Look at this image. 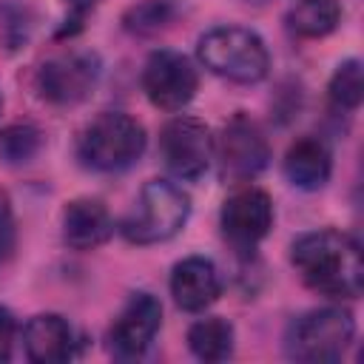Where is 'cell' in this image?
I'll return each instance as SVG.
<instances>
[{
    "mask_svg": "<svg viewBox=\"0 0 364 364\" xmlns=\"http://www.w3.org/2000/svg\"><path fill=\"white\" fill-rule=\"evenodd\" d=\"M327 94H330V102L336 108L355 111L361 105V100H364V68H361V63L358 60H344L333 71Z\"/></svg>",
    "mask_w": 364,
    "mask_h": 364,
    "instance_id": "d6986e66",
    "label": "cell"
},
{
    "mask_svg": "<svg viewBox=\"0 0 364 364\" xmlns=\"http://www.w3.org/2000/svg\"><path fill=\"white\" fill-rule=\"evenodd\" d=\"M247 3H267V0H247Z\"/></svg>",
    "mask_w": 364,
    "mask_h": 364,
    "instance_id": "cb8c5ba5",
    "label": "cell"
},
{
    "mask_svg": "<svg viewBox=\"0 0 364 364\" xmlns=\"http://www.w3.org/2000/svg\"><path fill=\"white\" fill-rule=\"evenodd\" d=\"M171 20H173V9L165 0H142V3L131 6L122 17L125 28L134 31V34H156Z\"/></svg>",
    "mask_w": 364,
    "mask_h": 364,
    "instance_id": "ffe728a7",
    "label": "cell"
},
{
    "mask_svg": "<svg viewBox=\"0 0 364 364\" xmlns=\"http://www.w3.org/2000/svg\"><path fill=\"white\" fill-rule=\"evenodd\" d=\"M142 88L151 105L162 111H182L199 91V74L185 54L159 48L145 60Z\"/></svg>",
    "mask_w": 364,
    "mask_h": 364,
    "instance_id": "9c48e42d",
    "label": "cell"
},
{
    "mask_svg": "<svg viewBox=\"0 0 364 364\" xmlns=\"http://www.w3.org/2000/svg\"><path fill=\"white\" fill-rule=\"evenodd\" d=\"M145 142H148L145 128L134 117L122 111H105L82 128L77 154L85 168L114 173L131 168L142 156Z\"/></svg>",
    "mask_w": 364,
    "mask_h": 364,
    "instance_id": "3957f363",
    "label": "cell"
},
{
    "mask_svg": "<svg viewBox=\"0 0 364 364\" xmlns=\"http://www.w3.org/2000/svg\"><path fill=\"white\" fill-rule=\"evenodd\" d=\"M162 304L151 293H134L108 330V347L117 358H139L156 338Z\"/></svg>",
    "mask_w": 364,
    "mask_h": 364,
    "instance_id": "8fae6325",
    "label": "cell"
},
{
    "mask_svg": "<svg viewBox=\"0 0 364 364\" xmlns=\"http://www.w3.org/2000/svg\"><path fill=\"white\" fill-rule=\"evenodd\" d=\"M191 213V199L168 179H151L139 191L134 210L122 219V236L134 245H156L176 236Z\"/></svg>",
    "mask_w": 364,
    "mask_h": 364,
    "instance_id": "5b68a950",
    "label": "cell"
},
{
    "mask_svg": "<svg viewBox=\"0 0 364 364\" xmlns=\"http://www.w3.org/2000/svg\"><path fill=\"white\" fill-rule=\"evenodd\" d=\"M219 293H222V276H219V270L210 259L188 256V259L173 264V270H171V296L182 310L199 313V310L210 307L219 299Z\"/></svg>",
    "mask_w": 364,
    "mask_h": 364,
    "instance_id": "7c38bea8",
    "label": "cell"
},
{
    "mask_svg": "<svg viewBox=\"0 0 364 364\" xmlns=\"http://www.w3.org/2000/svg\"><path fill=\"white\" fill-rule=\"evenodd\" d=\"M299 279L330 299H355L364 287V259L358 242L336 228L301 233L290 247Z\"/></svg>",
    "mask_w": 364,
    "mask_h": 364,
    "instance_id": "6da1fadb",
    "label": "cell"
},
{
    "mask_svg": "<svg viewBox=\"0 0 364 364\" xmlns=\"http://www.w3.org/2000/svg\"><path fill=\"white\" fill-rule=\"evenodd\" d=\"M196 54L210 74L242 85L264 80L270 68V54L264 40L242 26H216L205 31L196 43Z\"/></svg>",
    "mask_w": 364,
    "mask_h": 364,
    "instance_id": "7a4b0ae2",
    "label": "cell"
},
{
    "mask_svg": "<svg viewBox=\"0 0 364 364\" xmlns=\"http://www.w3.org/2000/svg\"><path fill=\"white\" fill-rule=\"evenodd\" d=\"M102 0H63V9H65V20H63V28H60V37H71L82 28L85 17L100 6Z\"/></svg>",
    "mask_w": 364,
    "mask_h": 364,
    "instance_id": "44dd1931",
    "label": "cell"
},
{
    "mask_svg": "<svg viewBox=\"0 0 364 364\" xmlns=\"http://www.w3.org/2000/svg\"><path fill=\"white\" fill-rule=\"evenodd\" d=\"M225 239L239 250H253L273 228V199L262 188H239L233 191L219 213Z\"/></svg>",
    "mask_w": 364,
    "mask_h": 364,
    "instance_id": "30bf717a",
    "label": "cell"
},
{
    "mask_svg": "<svg viewBox=\"0 0 364 364\" xmlns=\"http://www.w3.org/2000/svg\"><path fill=\"white\" fill-rule=\"evenodd\" d=\"M114 233L111 213L97 199H74L63 210V242L74 250H94Z\"/></svg>",
    "mask_w": 364,
    "mask_h": 364,
    "instance_id": "5bb4252c",
    "label": "cell"
},
{
    "mask_svg": "<svg viewBox=\"0 0 364 364\" xmlns=\"http://www.w3.org/2000/svg\"><path fill=\"white\" fill-rule=\"evenodd\" d=\"M100 80V57L91 51H68L40 65L34 85L37 94L51 105L82 102Z\"/></svg>",
    "mask_w": 364,
    "mask_h": 364,
    "instance_id": "ba28073f",
    "label": "cell"
},
{
    "mask_svg": "<svg viewBox=\"0 0 364 364\" xmlns=\"http://www.w3.org/2000/svg\"><path fill=\"white\" fill-rule=\"evenodd\" d=\"M355 321L344 307H318L307 310L290 321L284 333V353L307 364H333L341 361L353 344Z\"/></svg>",
    "mask_w": 364,
    "mask_h": 364,
    "instance_id": "277c9868",
    "label": "cell"
},
{
    "mask_svg": "<svg viewBox=\"0 0 364 364\" xmlns=\"http://www.w3.org/2000/svg\"><path fill=\"white\" fill-rule=\"evenodd\" d=\"M282 168L290 185L301 191H318L330 179L333 156H330V148L318 136H301L287 148Z\"/></svg>",
    "mask_w": 364,
    "mask_h": 364,
    "instance_id": "9a60e30c",
    "label": "cell"
},
{
    "mask_svg": "<svg viewBox=\"0 0 364 364\" xmlns=\"http://www.w3.org/2000/svg\"><path fill=\"white\" fill-rule=\"evenodd\" d=\"M233 341H236V333H233V324L228 318H219V316H210V318H199L191 330H188V347L196 358L202 361H225L233 355Z\"/></svg>",
    "mask_w": 364,
    "mask_h": 364,
    "instance_id": "e0dca14e",
    "label": "cell"
},
{
    "mask_svg": "<svg viewBox=\"0 0 364 364\" xmlns=\"http://www.w3.org/2000/svg\"><path fill=\"white\" fill-rule=\"evenodd\" d=\"M213 156L219 159V171L225 179L247 182L267 168L270 145L250 117L236 114L225 122L219 139H213Z\"/></svg>",
    "mask_w": 364,
    "mask_h": 364,
    "instance_id": "8992f818",
    "label": "cell"
},
{
    "mask_svg": "<svg viewBox=\"0 0 364 364\" xmlns=\"http://www.w3.org/2000/svg\"><path fill=\"white\" fill-rule=\"evenodd\" d=\"M23 347H26V355L37 364H63L74 358L77 338L71 324L63 316L40 313L28 318V324L23 327Z\"/></svg>",
    "mask_w": 364,
    "mask_h": 364,
    "instance_id": "4fadbf2b",
    "label": "cell"
},
{
    "mask_svg": "<svg viewBox=\"0 0 364 364\" xmlns=\"http://www.w3.org/2000/svg\"><path fill=\"white\" fill-rule=\"evenodd\" d=\"M341 23V6L338 0H299L287 11V26L293 34L318 40L336 31Z\"/></svg>",
    "mask_w": 364,
    "mask_h": 364,
    "instance_id": "2e32d148",
    "label": "cell"
},
{
    "mask_svg": "<svg viewBox=\"0 0 364 364\" xmlns=\"http://www.w3.org/2000/svg\"><path fill=\"white\" fill-rule=\"evenodd\" d=\"M43 148V131L34 122H11L0 131V159L6 165H26Z\"/></svg>",
    "mask_w": 364,
    "mask_h": 364,
    "instance_id": "ac0fdd59",
    "label": "cell"
},
{
    "mask_svg": "<svg viewBox=\"0 0 364 364\" xmlns=\"http://www.w3.org/2000/svg\"><path fill=\"white\" fill-rule=\"evenodd\" d=\"M11 247H14V219L9 205L0 199V259H6Z\"/></svg>",
    "mask_w": 364,
    "mask_h": 364,
    "instance_id": "603a6c76",
    "label": "cell"
},
{
    "mask_svg": "<svg viewBox=\"0 0 364 364\" xmlns=\"http://www.w3.org/2000/svg\"><path fill=\"white\" fill-rule=\"evenodd\" d=\"M159 154L176 179H199L213 159L210 128L196 117H173L162 125Z\"/></svg>",
    "mask_w": 364,
    "mask_h": 364,
    "instance_id": "52a82bcc",
    "label": "cell"
},
{
    "mask_svg": "<svg viewBox=\"0 0 364 364\" xmlns=\"http://www.w3.org/2000/svg\"><path fill=\"white\" fill-rule=\"evenodd\" d=\"M14 338H17V318L9 307H0V364L11 358Z\"/></svg>",
    "mask_w": 364,
    "mask_h": 364,
    "instance_id": "7402d4cb",
    "label": "cell"
},
{
    "mask_svg": "<svg viewBox=\"0 0 364 364\" xmlns=\"http://www.w3.org/2000/svg\"><path fill=\"white\" fill-rule=\"evenodd\" d=\"M0 105H3V102H0Z\"/></svg>",
    "mask_w": 364,
    "mask_h": 364,
    "instance_id": "d4e9b609",
    "label": "cell"
}]
</instances>
